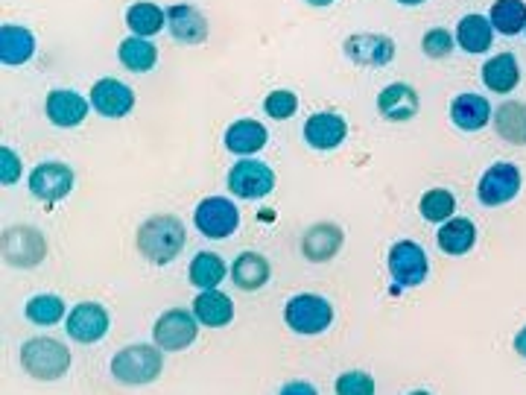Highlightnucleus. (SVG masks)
I'll use <instances>...</instances> for the list:
<instances>
[{
	"instance_id": "obj_26",
	"label": "nucleus",
	"mask_w": 526,
	"mask_h": 395,
	"mask_svg": "<svg viewBox=\"0 0 526 395\" xmlns=\"http://www.w3.org/2000/svg\"><path fill=\"white\" fill-rule=\"evenodd\" d=\"M269 276H272V267L258 252H243L231 264V281L240 290H261Z\"/></svg>"
},
{
	"instance_id": "obj_4",
	"label": "nucleus",
	"mask_w": 526,
	"mask_h": 395,
	"mask_svg": "<svg viewBox=\"0 0 526 395\" xmlns=\"http://www.w3.org/2000/svg\"><path fill=\"white\" fill-rule=\"evenodd\" d=\"M284 322L290 331H296L301 337H316L322 331L331 328L334 322V305L325 296L316 293H299L287 302L284 308Z\"/></svg>"
},
{
	"instance_id": "obj_15",
	"label": "nucleus",
	"mask_w": 526,
	"mask_h": 395,
	"mask_svg": "<svg viewBox=\"0 0 526 395\" xmlns=\"http://www.w3.org/2000/svg\"><path fill=\"white\" fill-rule=\"evenodd\" d=\"M88 109H91V100H85L79 91H68V88H56L44 100V115L59 129L79 126L82 120L88 118Z\"/></svg>"
},
{
	"instance_id": "obj_36",
	"label": "nucleus",
	"mask_w": 526,
	"mask_h": 395,
	"mask_svg": "<svg viewBox=\"0 0 526 395\" xmlns=\"http://www.w3.org/2000/svg\"><path fill=\"white\" fill-rule=\"evenodd\" d=\"M453 41H456V36L448 33L445 27H433V30H427V36L421 41V50L430 59H448L453 53Z\"/></svg>"
},
{
	"instance_id": "obj_2",
	"label": "nucleus",
	"mask_w": 526,
	"mask_h": 395,
	"mask_svg": "<svg viewBox=\"0 0 526 395\" xmlns=\"http://www.w3.org/2000/svg\"><path fill=\"white\" fill-rule=\"evenodd\" d=\"M164 369V355L158 346L135 343L112 357V375L126 387H147Z\"/></svg>"
},
{
	"instance_id": "obj_14",
	"label": "nucleus",
	"mask_w": 526,
	"mask_h": 395,
	"mask_svg": "<svg viewBox=\"0 0 526 395\" xmlns=\"http://www.w3.org/2000/svg\"><path fill=\"white\" fill-rule=\"evenodd\" d=\"M348 138V120L337 112H316L304 120V141L319 150V153H331Z\"/></svg>"
},
{
	"instance_id": "obj_8",
	"label": "nucleus",
	"mask_w": 526,
	"mask_h": 395,
	"mask_svg": "<svg viewBox=\"0 0 526 395\" xmlns=\"http://www.w3.org/2000/svg\"><path fill=\"white\" fill-rule=\"evenodd\" d=\"M430 261L427 252L415 240H398L389 249V276L395 278L398 287H418L427 281Z\"/></svg>"
},
{
	"instance_id": "obj_6",
	"label": "nucleus",
	"mask_w": 526,
	"mask_h": 395,
	"mask_svg": "<svg viewBox=\"0 0 526 395\" xmlns=\"http://www.w3.org/2000/svg\"><path fill=\"white\" fill-rule=\"evenodd\" d=\"M193 223H196L199 235L211 237V240H226L240 229V211H237L234 199L208 197L196 205Z\"/></svg>"
},
{
	"instance_id": "obj_17",
	"label": "nucleus",
	"mask_w": 526,
	"mask_h": 395,
	"mask_svg": "<svg viewBox=\"0 0 526 395\" xmlns=\"http://www.w3.org/2000/svg\"><path fill=\"white\" fill-rule=\"evenodd\" d=\"M167 27H170V36L179 44H202L208 39V21L190 3H176L167 9Z\"/></svg>"
},
{
	"instance_id": "obj_31",
	"label": "nucleus",
	"mask_w": 526,
	"mask_h": 395,
	"mask_svg": "<svg viewBox=\"0 0 526 395\" xmlns=\"http://www.w3.org/2000/svg\"><path fill=\"white\" fill-rule=\"evenodd\" d=\"M491 27L500 36H518L526 30V3L524 0H494L489 9Z\"/></svg>"
},
{
	"instance_id": "obj_39",
	"label": "nucleus",
	"mask_w": 526,
	"mask_h": 395,
	"mask_svg": "<svg viewBox=\"0 0 526 395\" xmlns=\"http://www.w3.org/2000/svg\"><path fill=\"white\" fill-rule=\"evenodd\" d=\"M515 352L521 357H526V328H521V331L515 334Z\"/></svg>"
},
{
	"instance_id": "obj_35",
	"label": "nucleus",
	"mask_w": 526,
	"mask_h": 395,
	"mask_svg": "<svg viewBox=\"0 0 526 395\" xmlns=\"http://www.w3.org/2000/svg\"><path fill=\"white\" fill-rule=\"evenodd\" d=\"M337 395H375V378L360 372V369H351V372H342L334 384Z\"/></svg>"
},
{
	"instance_id": "obj_37",
	"label": "nucleus",
	"mask_w": 526,
	"mask_h": 395,
	"mask_svg": "<svg viewBox=\"0 0 526 395\" xmlns=\"http://www.w3.org/2000/svg\"><path fill=\"white\" fill-rule=\"evenodd\" d=\"M21 158L12 147H0V182L3 185H15L21 179Z\"/></svg>"
},
{
	"instance_id": "obj_16",
	"label": "nucleus",
	"mask_w": 526,
	"mask_h": 395,
	"mask_svg": "<svg viewBox=\"0 0 526 395\" xmlns=\"http://www.w3.org/2000/svg\"><path fill=\"white\" fill-rule=\"evenodd\" d=\"M421 109L418 91L407 82H392L377 94V112L392 123H407L413 120Z\"/></svg>"
},
{
	"instance_id": "obj_20",
	"label": "nucleus",
	"mask_w": 526,
	"mask_h": 395,
	"mask_svg": "<svg viewBox=\"0 0 526 395\" xmlns=\"http://www.w3.org/2000/svg\"><path fill=\"white\" fill-rule=\"evenodd\" d=\"M36 53V36L21 24H3L0 27V62L15 68L27 65Z\"/></svg>"
},
{
	"instance_id": "obj_9",
	"label": "nucleus",
	"mask_w": 526,
	"mask_h": 395,
	"mask_svg": "<svg viewBox=\"0 0 526 395\" xmlns=\"http://www.w3.org/2000/svg\"><path fill=\"white\" fill-rule=\"evenodd\" d=\"M521 191V170L509 161H497L491 164L489 170L480 176V185H477V197L486 208H497V205H506L518 197Z\"/></svg>"
},
{
	"instance_id": "obj_7",
	"label": "nucleus",
	"mask_w": 526,
	"mask_h": 395,
	"mask_svg": "<svg viewBox=\"0 0 526 395\" xmlns=\"http://www.w3.org/2000/svg\"><path fill=\"white\" fill-rule=\"evenodd\" d=\"M275 188V173L261 158H243L228 170V191L237 199H263Z\"/></svg>"
},
{
	"instance_id": "obj_11",
	"label": "nucleus",
	"mask_w": 526,
	"mask_h": 395,
	"mask_svg": "<svg viewBox=\"0 0 526 395\" xmlns=\"http://www.w3.org/2000/svg\"><path fill=\"white\" fill-rule=\"evenodd\" d=\"M109 311L100 305V302H79L76 308H71V314L65 319V328H68V337L82 343V346H91V343H100L106 334H109Z\"/></svg>"
},
{
	"instance_id": "obj_21",
	"label": "nucleus",
	"mask_w": 526,
	"mask_h": 395,
	"mask_svg": "<svg viewBox=\"0 0 526 395\" xmlns=\"http://www.w3.org/2000/svg\"><path fill=\"white\" fill-rule=\"evenodd\" d=\"M483 85L494 94H509L521 85V65L515 53H497L483 65Z\"/></svg>"
},
{
	"instance_id": "obj_28",
	"label": "nucleus",
	"mask_w": 526,
	"mask_h": 395,
	"mask_svg": "<svg viewBox=\"0 0 526 395\" xmlns=\"http://www.w3.org/2000/svg\"><path fill=\"white\" fill-rule=\"evenodd\" d=\"M117 59L126 71L132 74H147L158 65V47L150 39H141V36H129V39L120 41L117 47Z\"/></svg>"
},
{
	"instance_id": "obj_38",
	"label": "nucleus",
	"mask_w": 526,
	"mask_h": 395,
	"mask_svg": "<svg viewBox=\"0 0 526 395\" xmlns=\"http://www.w3.org/2000/svg\"><path fill=\"white\" fill-rule=\"evenodd\" d=\"M278 395H319V393H316V387L307 384V381H290L287 387H281V393Z\"/></svg>"
},
{
	"instance_id": "obj_10",
	"label": "nucleus",
	"mask_w": 526,
	"mask_h": 395,
	"mask_svg": "<svg viewBox=\"0 0 526 395\" xmlns=\"http://www.w3.org/2000/svg\"><path fill=\"white\" fill-rule=\"evenodd\" d=\"M74 170L62 161H41L30 173V194L41 202H59L74 191Z\"/></svg>"
},
{
	"instance_id": "obj_18",
	"label": "nucleus",
	"mask_w": 526,
	"mask_h": 395,
	"mask_svg": "<svg viewBox=\"0 0 526 395\" xmlns=\"http://www.w3.org/2000/svg\"><path fill=\"white\" fill-rule=\"evenodd\" d=\"M266 141H269V132L261 120L240 118L226 129V150L234 156H255L266 147Z\"/></svg>"
},
{
	"instance_id": "obj_13",
	"label": "nucleus",
	"mask_w": 526,
	"mask_h": 395,
	"mask_svg": "<svg viewBox=\"0 0 526 395\" xmlns=\"http://www.w3.org/2000/svg\"><path fill=\"white\" fill-rule=\"evenodd\" d=\"M91 106L103 118H126L135 109V91L126 82L114 77L97 79L94 88H91Z\"/></svg>"
},
{
	"instance_id": "obj_19",
	"label": "nucleus",
	"mask_w": 526,
	"mask_h": 395,
	"mask_svg": "<svg viewBox=\"0 0 526 395\" xmlns=\"http://www.w3.org/2000/svg\"><path fill=\"white\" fill-rule=\"evenodd\" d=\"M491 118H494L491 115V103L483 94L468 91V94L453 97L451 120L456 129H462V132H480V129H486V123Z\"/></svg>"
},
{
	"instance_id": "obj_27",
	"label": "nucleus",
	"mask_w": 526,
	"mask_h": 395,
	"mask_svg": "<svg viewBox=\"0 0 526 395\" xmlns=\"http://www.w3.org/2000/svg\"><path fill=\"white\" fill-rule=\"evenodd\" d=\"M164 24H167V12L152 0H138L126 9V27L132 30V36L150 39L164 30Z\"/></svg>"
},
{
	"instance_id": "obj_41",
	"label": "nucleus",
	"mask_w": 526,
	"mask_h": 395,
	"mask_svg": "<svg viewBox=\"0 0 526 395\" xmlns=\"http://www.w3.org/2000/svg\"><path fill=\"white\" fill-rule=\"evenodd\" d=\"M398 3H401V6H421L424 0H398Z\"/></svg>"
},
{
	"instance_id": "obj_42",
	"label": "nucleus",
	"mask_w": 526,
	"mask_h": 395,
	"mask_svg": "<svg viewBox=\"0 0 526 395\" xmlns=\"http://www.w3.org/2000/svg\"><path fill=\"white\" fill-rule=\"evenodd\" d=\"M410 395H430V393H427V390H415V393H410Z\"/></svg>"
},
{
	"instance_id": "obj_24",
	"label": "nucleus",
	"mask_w": 526,
	"mask_h": 395,
	"mask_svg": "<svg viewBox=\"0 0 526 395\" xmlns=\"http://www.w3.org/2000/svg\"><path fill=\"white\" fill-rule=\"evenodd\" d=\"M494 132L506 141V144H515V147H524L526 144V103H515V100H506L494 109Z\"/></svg>"
},
{
	"instance_id": "obj_3",
	"label": "nucleus",
	"mask_w": 526,
	"mask_h": 395,
	"mask_svg": "<svg viewBox=\"0 0 526 395\" xmlns=\"http://www.w3.org/2000/svg\"><path fill=\"white\" fill-rule=\"evenodd\" d=\"M71 349L50 337H33L21 349V366L36 381H59L71 369Z\"/></svg>"
},
{
	"instance_id": "obj_23",
	"label": "nucleus",
	"mask_w": 526,
	"mask_h": 395,
	"mask_svg": "<svg viewBox=\"0 0 526 395\" xmlns=\"http://www.w3.org/2000/svg\"><path fill=\"white\" fill-rule=\"evenodd\" d=\"M193 314L208 328H226L228 322L234 319V302L220 290H202L193 299Z\"/></svg>"
},
{
	"instance_id": "obj_34",
	"label": "nucleus",
	"mask_w": 526,
	"mask_h": 395,
	"mask_svg": "<svg viewBox=\"0 0 526 395\" xmlns=\"http://www.w3.org/2000/svg\"><path fill=\"white\" fill-rule=\"evenodd\" d=\"M263 112L272 120H290L299 112V97L293 91H287V88H278V91L266 94Z\"/></svg>"
},
{
	"instance_id": "obj_1",
	"label": "nucleus",
	"mask_w": 526,
	"mask_h": 395,
	"mask_svg": "<svg viewBox=\"0 0 526 395\" xmlns=\"http://www.w3.org/2000/svg\"><path fill=\"white\" fill-rule=\"evenodd\" d=\"M185 240V223L176 214H155L138 229V252L155 267H164L182 255Z\"/></svg>"
},
{
	"instance_id": "obj_32",
	"label": "nucleus",
	"mask_w": 526,
	"mask_h": 395,
	"mask_svg": "<svg viewBox=\"0 0 526 395\" xmlns=\"http://www.w3.org/2000/svg\"><path fill=\"white\" fill-rule=\"evenodd\" d=\"M24 314H27V319L33 325H56V322H62L68 316V311H65L62 296H56V293H38V296H33L27 302Z\"/></svg>"
},
{
	"instance_id": "obj_40",
	"label": "nucleus",
	"mask_w": 526,
	"mask_h": 395,
	"mask_svg": "<svg viewBox=\"0 0 526 395\" xmlns=\"http://www.w3.org/2000/svg\"><path fill=\"white\" fill-rule=\"evenodd\" d=\"M304 3H310V6H331L334 0H304Z\"/></svg>"
},
{
	"instance_id": "obj_29",
	"label": "nucleus",
	"mask_w": 526,
	"mask_h": 395,
	"mask_svg": "<svg viewBox=\"0 0 526 395\" xmlns=\"http://www.w3.org/2000/svg\"><path fill=\"white\" fill-rule=\"evenodd\" d=\"M477 243V226L468 217H451L439 229V249L445 255H468Z\"/></svg>"
},
{
	"instance_id": "obj_33",
	"label": "nucleus",
	"mask_w": 526,
	"mask_h": 395,
	"mask_svg": "<svg viewBox=\"0 0 526 395\" xmlns=\"http://www.w3.org/2000/svg\"><path fill=\"white\" fill-rule=\"evenodd\" d=\"M418 211H421V217H424L427 223H448L453 217V211H456V199H453L451 191H445V188H433V191H427V194L421 197Z\"/></svg>"
},
{
	"instance_id": "obj_30",
	"label": "nucleus",
	"mask_w": 526,
	"mask_h": 395,
	"mask_svg": "<svg viewBox=\"0 0 526 395\" xmlns=\"http://www.w3.org/2000/svg\"><path fill=\"white\" fill-rule=\"evenodd\" d=\"M228 276L226 261L217 255V252H199L193 261H190V284L199 287V290H217L220 281Z\"/></svg>"
},
{
	"instance_id": "obj_12",
	"label": "nucleus",
	"mask_w": 526,
	"mask_h": 395,
	"mask_svg": "<svg viewBox=\"0 0 526 395\" xmlns=\"http://www.w3.org/2000/svg\"><path fill=\"white\" fill-rule=\"evenodd\" d=\"M345 56L363 68H386L395 59V41L383 33H354L342 44Z\"/></svg>"
},
{
	"instance_id": "obj_25",
	"label": "nucleus",
	"mask_w": 526,
	"mask_h": 395,
	"mask_svg": "<svg viewBox=\"0 0 526 395\" xmlns=\"http://www.w3.org/2000/svg\"><path fill=\"white\" fill-rule=\"evenodd\" d=\"M453 36H456V44L465 53L480 56V53H489L491 41H494V27H491V21L486 15H465L459 21V27H456Z\"/></svg>"
},
{
	"instance_id": "obj_5",
	"label": "nucleus",
	"mask_w": 526,
	"mask_h": 395,
	"mask_svg": "<svg viewBox=\"0 0 526 395\" xmlns=\"http://www.w3.org/2000/svg\"><path fill=\"white\" fill-rule=\"evenodd\" d=\"M196 337H199V319L188 308H170L152 325V340L161 352H182L196 343Z\"/></svg>"
},
{
	"instance_id": "obj_22",
	"label": "nucleus",
	"mask_w": 526,
	"mask_h": 395,
	"mask_svg": "<svg viewBox=\"0 0 526 395\" xmlns=\"http://www.w3.org/2000/svg\"><path fill=\"white\" fill-rule=\"evenodd\" d=\"M339 246H342V232H339V226H334V223H316V226H310L304 232V237H301L304 258H310L316 264L331 261L339 252Z\"/></svg>"
}]
</instances>
